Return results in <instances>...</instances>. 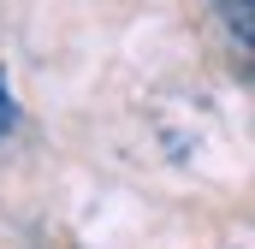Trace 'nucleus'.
Instances as JSON below:
<instances>
[{
  "mask_svg": "<svg viewBox=\"0 0 255 249\" xmlns=\"http://www.w3.org/2000/svg\"><path fill=\"white\" fill-rule=\"evenodd\" d=\"M214 12L226 18V30H232L244 48H255V0H214Z\"/></svg>",
  "mask_w": 255,
  "mask_h": 249,
  "instance_id": "obj_1",
  "label": "nucleus"
},
{
  "mask_svg": "<svg viewBox=\"0 0 255 249\" xmlns=\"http://www.w3.org/2000/svg\"><path fill=\"white\" fill-rule=\"evenodd\" d=\"M18 124V101H12V89H6V71H0V136Z\"/></svg>",
  "mask_w": 255,
  "mask_h": 249,
  "instance_id": "obj_2",
  "label": "nucleus"
}]
</instances>
